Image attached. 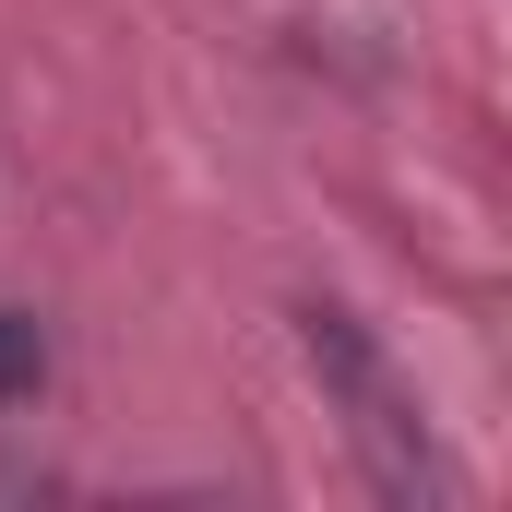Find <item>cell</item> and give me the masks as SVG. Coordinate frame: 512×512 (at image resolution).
Here are the masks:
<instances>
[{
    "label": "cell",
    "instance_id": "1",
    "mask_svg": "<svg viewBox=\"0 0 512 512\" xmlns=\"http://www.w3.org/2000/svg\"><path fill=\"white\" fill-rule=\"evenodd\" d=\"M310 358H322V370L346 382V405H358V441L382 453V477H393V489H417V501H429L441 477H429V441H417V405L393 393V370L370 358V346H358V322H346V310H310Z\"/></svg>",
    "mask_w": 512,
    "mask_h": 512
},
{
    "label": "cell",
    "instance_id": "2",
    "mask_svg": "<svg viewBox=\"0 0 512 512\" xmlns=\"http://www.w3.org/2000/svg\"><path fill=\"white\" fill-rule=\"evenodd\" d=\"M36 382H48V334H36L24 310H0V405H12V393H36Z\"/></svg>",
    "mask_w": 512,
    "mask_h": 512
}]
</instances>
